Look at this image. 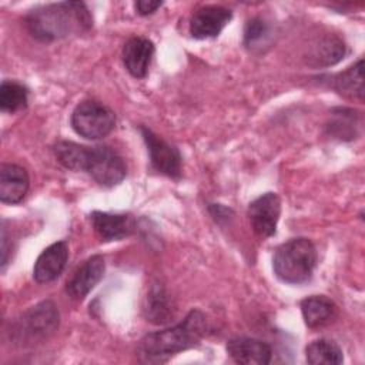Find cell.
Returning a JSON list of instances; mask_svg holds the SVG:
<instances>
[{
	"label": "cell",
	"mask_w": 365,
	"mask_h": 365,
	"mask_svg": "<svg viewBox=\"0 0 365 365\" xmlns=\"http://www.w3.org/2000/svg\"><path fill=\"white\" fill-rule=\"evenodd\" d=\"M315 265L317 250L308 238H291L277 248L272 258L275 275L287 284L309 281Z\"/></svg>",
	"instance_id": "3"
},
{
	"label": "cell",
	"mask_w": 365,
	"mask_h": 365,
	"mask_svg": "<svg viewBox=\"0 0 365 365\" xmlns=\"http://www.w3.org/2000/svg\"><path fill=\"white\" fill-rule=\"evenodd\" d=\"M307 362L312 365H339L344 362L342 349L335 341L317 339L312 341L305 349Z\"/></svg>",
	"instance_id": "20"
},
{
	"label": "cell",
	"mask_w": 365,
	"mask_h": 365,
	"mask_svg": "<svg viewBox=\"0 0 365 365\" xmlns=\"http://www.w3.org/2000/svg\"><path fill=\"white\" fill-rule=\"evenodd\" d=\"M93 17L81 1H61L36 7L26 16V27L38 41L50 43L90 30Z\"/></svg>",
	"instance_id": "1"
},
{
	"label": "cell",
	"mask_w": 365,
	"mask_h": 365,
	"mask_svg": "<svg viewBox=\"0 0 365 365\" xmlns=\"http://www.w3.org/2000/svg\"><path fill=\"white\" fill-rule=\"evenodd\" d=\"M205 329V315L192 309L177 325L147 334L138 344L137 356L144 364L167 362L175 354L195 346Z\"/></svg>",
	"instance_id": "2"
},
{
	"label": "cell",
	"mask_w": 365,
	"mask_h": 365,
	"mask_svg": "<svg viewBox=\"0 0 365 365\" xmlns=\"http://www.w3.org/2000/svg\"><path fill=\"white\" fill-rule=\"evenodd\" d=\"M161 1H151V0H140L134 3V7L140 16H148L153 14L158 7H161Z\"/></svg>",
	"instance_id": "25"
},
{
	"label": "cell",
	"mask_w": 365,
	"mask_h": 365,
	"mask_svg": "<svg viewBox=\"0 0 365 365\" xmlns=\"http://www.w3.org/2000/svg\"><path fill=\"white\" fill-rule=\"evenodd\" d=\"M364 60H358L355 64L348 67L345 71H341L329 77V86L341 96L352 100L364 98V77H362Z\"/></svg>",
	"instance_id": "18"
},
{
	"label": "cell",
	"mask_w": 365,
	"mask_h": 365,
	"mask_svg": "<svg viewBox=\"0 0 365 365\" xmlns=\"http://www.w3.org/2000/svg\"><path fill=\"white\" fill-rule=\"evenodd\" d=\"M268 34V26L267 23L259 19L254 17L247 21L245 29H244V44L247 47H252L257 43H259L265 36Z\"/></svg>",
	"instance_id": "24"
},
{
	"label": "cell",
	"mask_w": 365,
	"mask_h": 365,
	"mask_svg": "<svg viewBox=\"0 0 365 365\" xmlns=\"http://www.w3.org/2000/svg\"><path fill=\"white\" fill-rule=\"evenodd\" d=\"M154 56V44L147 37H131L123 47V63L135 78H144Z\"/></svg>",
	"instance_id": "14"
},
{
	"label": "cell",
	"mask_w": 365,
	"mask_h": 365,
	"mask_svg": "<svg viewBox=\"0 0 365 365\" xmlns=\"http://www.w3.org/2000/svg\"><path fill=\"white\" fill-rule=\"evenodd\" d=\"M227 352L237 364L267 365L271 362V346L257 338L237 336L228 341Z\"/></svg>",
	"instance_id": "13"
},
{
	"label": "cell",
	"mask_w": 365,
	"mask_h": 365,
	"mask_svg": "<svg viewBox=\"0 0 365 365\" xmlns=\"http://www.w3.org/2000/svg\"><path fill=\"white\" fill-rule=\"evenodd\" d=\"M144 311L147 321L153 324H165L173 318V308L163 287L154 285L150 289Z\"/></svg>",
	"instance_id": "22"
},
{
	"label": "cell",
	"mask_w": 365,
	"mask_h": 365,
	"mask_svg": "<svg viewBox=\"0 0 365 365\" xmlns=\"http://www.w3.org/2000/svg\"><path fill=\"white\" fill-rule=\"evenodd\" d=\"M29 100L27 88L11 80H4L0 86V110L3 113H17L26 108Z\"/></svg>",
	"instance_id": "23"
},
{
	"label": "cell",
	"mask_w": 365,
	"mask_h": 365,
	"mask_svg": "<svg viewBox=\"0 0 365 365\" xmlns=\"http://www.w3.org/2000/svg\"><path fill=\"white\" fill-rule=\"evenodd\" d=\"M329 120L327 123V133L332 138L349 141L361 134L362 117L356 110L338 107L329 113Z\"/></svg>",
	"instance_id": "16"
},
{
	"label": "cell",
	"mask_w": 365,
	"mask_h": 365,
	"mask_svg": "<svg viewBox=\"0 0 365 365\" xmlns=\"http://www.w3.org/2000/svg\"><path fill=\"white\" fill-rule=\"evenodd\" d=\"M301 312L307 327L315 329L329 324L335 318L336 307L325 295H311L301 301Z\"/></svg>",
	"instance_id": "17"
},
{
	"label": "cell",
	"mask_w": 365,
	"mask_h": 365,
	"mask_svg": "<svg viewBox=\"0 0 365 365\" xmlns=\"http://www.w3.org/2000/svg\"><path fill=\"white\" fill-rule=\"evenodd\" d=\"M71 127L83 138L100 140L108 135L115 125L111 108L96 100H84L71 113Z\"/></svg>",
	"instance_id": "5"
},
{
	"label": "cell",
	"mask_w": 365,
	"mask_h": 365,
	"mask_svg": "<svg viewBox=\"0 0 365 365\" xmlns=\"http://www.w3.org/2000/svg\"><path fill=\"white\" fill-rule=\"evenodd\" d=\"M88 150L90 147L73 141H58L54 145V155L63 167L74 171H86Z\"/></svg>",
	"instance_id": "21"
},
{
	"label": "cell",
	"mask_w": 365,
	"mask_h": 365,
	"mask_svg": "<svg viewBox=\"0 0 365 365\" xmlns=\"http://www.w3.org/2000/svg\"><path fill=\"white\" fill-rule=\"evenodd\" d=\"M86 173L100 185L114 187L125 178L127 167L115 150L108 145H96L88 150Z\"/></svg>",
	"instance_id": "6"
},
{
	"label": "cell",
	"mask_w": 365,
	"mask_h": 365,
	"mask_svg": "<svg viewBox=\"0 0 365 365\" xmlns=\"http://www.w3.org/2000/svg\"><path fill=\"white\" fill-rule=\"evenodd\" d=\"M344 54V43L335 36H325L311 47L308 53V63L314 67H327L338 63Z\"/></svg>",
	"instance_id": "19"
},
{
	"label": "cell",
	"mask_w": 365,
	"mask_h": 365,
	"mask_svg": "<svg viewBox=\"0 0 365 365\" xmlns=\"http://www.w3.org/2000/svg\"><path fill=\"white\" fill-rule=\"evenodd\" d=\"M29 190L27 171L16 164H3L0 168V200L6 204L20 202Z\"/></svg>",
	"instance_id": "15"
},
{
	"label": "cell",
	"mask_w": 365,
	"mask_h": 365,
	"mask_svg": "<svg viewBox=\"0 0 365 365\" xmlns=\"http://www.w3.org/2000/svg\"><path fill=\"white\" fill-rule=\"evenodd\" d=\"M104 269L106 262L101 255L90 257L77 268L73 277L67 281V294L76 301L84 299L87 294L100 282L104 275Z\"/></svg>",
	"instance_id": "10"
},
{
	"label": "cell",
	"mask_w": 365,
	"mask_h": 365,
	"mask_svg": "<svg viewBox=\"0 0 365 365\" xmlns=\"http://www.w3.org/2000/svg\"><path fill=\"white\" fill-rule=\"evenodd\" d=\"M281 214V200L275 192H265L248 205V218L254 232L261 238L272 237Z\"/></svg>",
	"instance_id": "8"
},
{
	"label": "cell",
	"mask_w": 365,
	"mask_h": 365,
	"mask_svg": "<svg viewBox=\"0 0 365 365\" xmlns=\"http://www.w3.org/2000/svg\"><path fill=\"white\" fill-rule=\"evenodd\" d=\"M60 315L51 301H43L31 307L17 319L13 335L21 345H34L47 339L58 328Z\"/></svg>",
	"instance_id": "4"
},
{
	"label": "cell",
	"mask_w": 365,
	"mask_h": 365,
	"mask_svg": "<svg viewBox=\"0 0 365 365\" xmlns=\"http://www.w3.org/2000/svg\"><path fill=\"white\" fill-rule=\"evenodd\" d=\"M232 19L230 9L222 6H204L200 7L190 20V33L194 38L204 40L215 37Z\"/></svg>",
	"instance_id": "9"
},
{
	"label": "cell",
	"mask_w": 365,
	"mask_h": 365,
	"mask_svg": "<svg viewBox=\"0 0 365 365\" xmlns=\"http://www.w3.org/2000/svg\"><path fill=\"white\" fill-rule=\"evenodd\" d=\"M140 133L147 145L153 168L170 178H175V180L180 178L181 175L180 151L144 125L140 127Z\"/></svg>",
	"instance_id": "7"
},
{
	"label": "cell",
	"mask_w": 365,
	"mask_h": 365,
	"mask_svg": "<svg viewBox=\"0 0 365 365\" xmlns=\"http://www.w3.org/2000/svg\"><path fill=\"white\" fill-rule=\"evenodd\" d=\"M91 225L97 237L103 242L118 241L133 234L135 228L134 218L125 214H111L103 211H93L90 215Z\"/></svg>",
	"instance_id": "12"
},
{
	"label": "cell",
	"mask_w": 365,
	"mask_h": 365,
	"mask_svg": "<svg viewBox=\"0 0 365 365\" xmlns=\"http://www.w3.org/2000/svg\"><path fill=\"white\" fill-rule=\"evenodd\" d=\"M68 259V245L66 241H57L48 245L37 257L33 268V278L38 284L54 281L64 269Z\"/></svg>",
	"instance_id": "11"
}]
</instances>
